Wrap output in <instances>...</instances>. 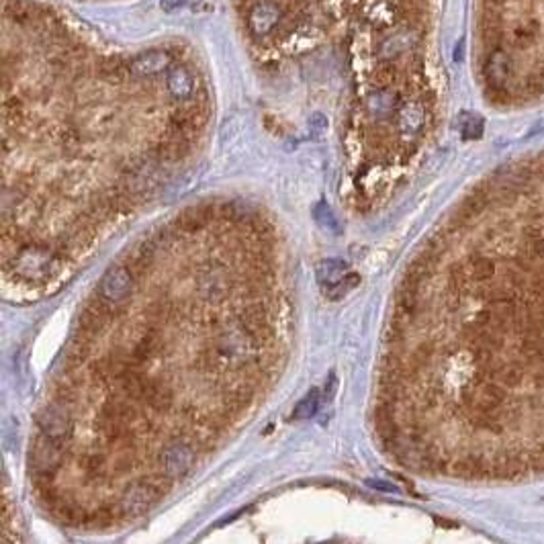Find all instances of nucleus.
<instances>
[{
    "mask_svg": "<svg viewBox=\"0 0 544 544\" xmlns=\"http://www.w3.org/2000/svg\"><path fill=\"white\" fill-rule=\"evenodd\" d=\"M317 395H319V393L313 389L307 397H303V399L299 401L295 411H293V418H295V420H309V418L316 416L317 405H319V397H317Z\"/></svg>",
    "mask_w": 544,
    "mask_h": 544,
    "instance_id": "ddd939ff",
    "label": "nucleus"
},
{
    "mask_svg": "<svg viewBox=\"0 0 544 544\" xmlns=\"http://www.w3.org/2000/svg\"><path fill=\"white\" fill-rule=\"evenodd\" d=\"M166 82H168V90L174 94L176 99H187V96L193 94V76L182 66H174L172 70L168 72Z\"/></svg>",
    "mask_w": 544,
    "mask_h": 544,
    "instance_id": "9d476101",
    "label": "nucleus"
},
{
    "mask_svg": "<svg viewBox=\"0 0 544 544\" xmlns=\"http://www.w3.org/2000/svg\"><path fill=\"white\" fill-rule=\"evenodd\" d=\"M189 0H160V6L164 13H174L178 9H182Z\"/></svg>",
    "mask_w": 544,
    "mask_h": 544,
    "instance_id": "f3484780",
    "label": "nucleus"
},
{
    "mask_svg": "<svg viewBox=\"0 0 544 544\" xmlns=\"http://www.w3.org/2000/svg\"><path fill=\"white\" fill-rule=\"evenodd\" d=\"M168 62H170L168 53L162 52V50H152V52L140 53L138 57H133L131 64H129V72L138 78L154 76L164 68H168Z\"/></svg>",
    "mask_w": 544,
    "mask_h": 544,
    "instance_id": "6e6552de",
    "label": "nucleus"
},
{
    "mask_svg": "<svg viewBox=\"0 0 544 544\" xmlns=\"http://www.w3.org/2000/svg\"><path fill=\"white\" fill-rule=\"evenodd\" d=\"M316 217H317V221L321 223V226H326V228H332L335 229V219H334V213L330 211V207L328 205H319L316 209Z\"/></svg>",
    "mask_w": 544,
    "mask_h": 544,
    "instance_id": "2eb2a0df",
    "label": "nucleus"
},
{
    "mask_svg": "<svg viewBox=\"0 0 544 544\" xmlns=\"http://www.w3.org/2000/svg\"><path fill=\"white\" fill-rule=\"evenodd\" d=\"M367 485L372 487V489H377V492L397 493V487H395L393 483H389V481H381V479H369V481H367Z\"/></svg>",
    "mask_w": 544,
    "mask_h": 544,
    "instance_id": "dca6fc26",
    "label": "nucleus"
},
{
    "mask_svg": "<svg viewBox=\"0 0 544 544\" xmlns=\"http://www.w3.org/2000/svg\"><path fill=\"white\" fill-rule=\"evenodd\" d=\"M57 266V258L45 248L29 246L21 250L15 258V272L27 281H43Z\"/></svg>",
    "mask_w": 544,
    "mask_h": 544,
    "instance_id": "7ed1b4c3",
    "label": "nucleus"
},
{
    "mask_svg": "<svg viewBox=\"0 0 544 544\" xmlns=\"http://www.w3.org/2000/svg\"><path fill=\"white\" fill-rule=\"evenodd\" d=\"M64 450L66 446L60 442H53L48 436L39 434L31 446L29 453V462L35 474L37 481H53L57 471L64 465Z\"/></svg>",
    "mask_w": 544,
    "mask_h": 544,
    "instance_id": "f257e3e1",
    "label": "nucleus"
},
{
    "mask_svg": "<svg viewBox=\"0 0 544 544\" xmlns=\"http://www.w3.org/2000/svg\"><path fill=\"white\" fill-rule=\"evenodd\" d=\"M194 448L189 442H170L162 448L160 453V462H162V473L166 479H182L191 473V469L194 467Z\"/></svg>",
    "mask_w": 544,
    "mask_h": 544,
    "instance_id": "20e7f679",
    "label": "nucleus"
},
{
    "mask_svg": "<svg viewBox=\"0 0 544 544\" xmlns=\"http://www.w3.org/2000/svg\"><path fill=\"white\" fill-rule=\"evenodd\" d=\"M282 18L281 6L277 2H270V0H262L258 2L252 11H250V17H248V27L254 35H268Z\"/></svg>",
    "mask_w": 544,
    "mask_h": 544,
    "instance_id": "0eeeda50",
    "label": "nucleus"
},
{
    "mask_svg": "<svg viewBox=\"0 0 544 544\" xmlns=\"http://www.w3.org/2000/svg\"><path fill=\"white\" fill-rule=\"evenodd\" d=\"M485 76L495 87H504L509 76V62L501 52L492 53V57L485 64Z\"/></svg>",
    "mask_w": 544,
    "mask_h": 544,
    "instance_id": "9b49d317",
    "label": "nucleus"
},
{
    "mask_svg": "<svg viewBox=\"0 0 544 544\" xmlns=\"http://www.w3.org/2000/svg\"><path fill=\"white\" fill-rule=\"evenodd\" d=\"M397 99L389 90H377L367 99V109L374 117H387L391 111H395Z\"/></svg>",
    "mask_w": 544,
    "mask_h": 544,
    "instance_id": "f8f14e48",
    "label": "nucleus"
},
{
    "mask_svg": "<svg viewBox=\"0 0 544 544\" xmlns=\"http://www.w3.org/2000/svg\"><path fill=\"white\" fill-rule=\"evenodd\" d=\"M348 274H350L348 264L344 262V260H340V258L323 260V262L317 266V281L323 284V291H326V289H332V287H338Z\"/></svg>",
    "mask_w": 544,
    "mask_h": 544,
    "instance_id": "1a4fd4ad",
    "label": "nucleus"
},
{
    "mask_svg": "<svg viewBox=\"0 0 544 544\" xmlns=\"http://www.w3.org/2000/svg\"><path fill=\"white\" fill-rule=\"evenodd\" d=\"M481 119L474 117V115H462L460 117V133L467 138V140H473V138H479L481 135Z\"/></svg>",
    "mask_w": 544,
    "mask_h": 544,
    "instance_id": "4468645a",
    "label": "nucleus"
},
{
    "mask_svg": "<svg viewBox=\"0 0 544 544\" xmlns=\"http://www.w3.org/2000/svg\"><path fill=\"white\" fill-rule=\"evenodd\" d=\"M543 374H544V370H543Z\"/></svg>",
    "mask_w": 544,
    "mask_h": 544,
    "instance_id": "a211bd4d",
    "label": "nucleus"
},
{
    "mask_svg": "<svg viewBox=\"0 0 544 544\" xmlns=\"http://www.w3.org/2000/svg\"><path fill=\"white\" fill-rule=\"evenodd\" d=\"M37 428L41 430L43 436H48L53 442H60L66 446L74 432V416L68 405L60 404L53 399L48 407H43L37 413Z\"/></svg>",
    "mask_w": 544,
    "mask_h": 544,
    "instance_id": "f03ea898",
    "label": "nucleus"
},
{
    "mask_svg": "<svg viewBox=\"0 0 544 544\" xmlns=\"http://www.w3.org/2000/svg\"><path fill=\"white\" fill-rule=\"evenodd\" d=\"M164 495V489L150 481H138L133 483L119 499V514L123 516H138L152 508L160 497Z\"/></svg>",
    "mask_w": 544,
    "mask_h": 544,
    "instance_id": "39448f33",
    "label": "nucleus"
},
{
    "mask_svg": "<svg viewBox=\"0 0 544 544\" xmlns=\"http://www.w3.org/2000/svg\"><path fill=\"white\" fill-rule=\"evenodd\" d=\"M133 291V272L125 266H113L105 272L99 284V297L109 305H119Z\"/></svg>",
    "mask_w": 544,
    "mask_h": 544,
    "instance_id": "423d86ee",
    "label": "nucleus"
}]
</instances>
